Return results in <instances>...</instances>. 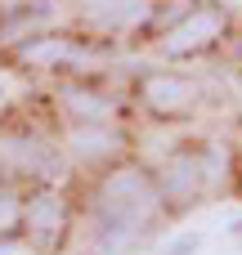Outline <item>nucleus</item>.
<instances>
[{
    "label": "nucleus",
    "mask_w": 242,
    "mask_h": 255,
    "mask_svg": "<svg viewBox=\"0 0 242 255\" xmlns=\"http://www.w3.org/2000/svg\"><path fill=\"white\" fill-rule=\"evenodd\" d=\"M99 206L112 215L108 224H130L139 211H148V175L139 166H117L99 188Z\"/></svg>",
    "instance_id": "f257e3e1"
},
{
    "label": "nucleus",
    "mask_w": 242,
    "mask_h": 255,
    "mask_svg": "<svg viewBox=\"0 0 242 255\" xmlns=\"http://www.w3.org/2000/svg\"><path fill=\"white\" fill-rule=\"evenodd\" d=\"M220 31H225V9L220 4H198L189 13H180V22L166 31V54H198Z\"/></svg>",
    "instance_id": "f03ea898"
},
{
    "label": "nucleus",
    "mask_w": 242,
    "mask_h": 255,
    "mask_svg": "<svg viewBox=\"0 0 242 255\" xmlns=\"http://www.w3.org/2000/svg\"><path fill=\"white\" fill-rule=\"evenodd\" d=\"M63 224H67V202H63V193L40 188V193L27 202V229H31V238H36L40 247H49V242L63 233Z\"/></svg>",
    "instance_id": "7ed1b4c3"
},
{
    "label": "nucleus",
    "mask_w": 242,
    "mask_h": 255,
    "mask_svg": "<svg viewBox=\"0 0 242 255\" xmlns=\"http://www.w3.org/2000/svg\"><path fill=\"white\" fill-rule=\"evenodd\" d=\"M144 103H148V112H157V117H175V112H184V108L193 103V85H189L184 76L157 72V76L144 81Z\"/></svg>",
    "instance_id": "20e7f679"
},
{
    "label": "nucleus",
    "mask_w": 242,
    "mask_h": 255,
    "mask_svg": "<svg viewBox=\"0 0 242 255\" xmlns=\"http://www.w3.org/2000/svg\"><path fill=\"white\" fill-rule=\"evenodd\" d=\"M202 184H207V175H202V161L198 157H175L166 166V175H162V193L171 202H193Z\"/></svg>",
    "instance_id": "39448f33"
},
{
    "label": "nucleus",
    "mask_w": 242,
    "mask_h": 255,
    "mask_svg": "<svg viewBox=\"0 0 242 255\" xmlns=\"http://www.w3.org/2000/svg\"><path fill=\"white\" fill-rule=\"evenodd\" d=\"M0 166L9 175H36V170H45V152L27 134H0Z\"/></svg>",
    "instance_id": "423d86ee"
},
{
    "label": "nucleus",
    "mask_w": 242,
    "mask_h": 255,
    "mask_svg": "<svg viewBox=\"0 0 242 255\" xmlns=\"http://www.w3.org/2000/svg\"><path fill=\"white\" fill-rule=\"evenodd\" d=\"M63 103H67L85 126H108V117H112V99H103V94H94V90H85V85H67V90H63Z\"/></svg>",
    "instance_id": "0eeeda50"
},
{
    "label": "nucleus",
    "mask_w": 242,
    "mask_h": 255,
    "mask_svg": "<svg viewBox=\"0 0 242 255\" xmlns=\"http://www.w3.org/2000/svg\"><path fill=\"white\" fill-rule=\"evenodd\" d=\"M67 148H72L76 157H112V152L121 148V139H117L108 126H76V130L67 134Z\"/></svg>",
    "instance_id": "6e6552de"
},
{
    "label": "nucleus",
    "mask_w": 242,
    "mask_h": 255,
    "mask_svg": "<svg viewBox=\"0 0 242 255\" xmlns=\"http://www.w3.org/2000/svg\"><path fill=\"white\" fill-rule=\"evenodd\" d=\"M81 4H85L90 18H99V22H126V18L139 13L144 0H81Z\"/></svg>",
    "instance_id": "1a4fd4ad"
},
{
    "label": "nucleus",
    "mask_w": 242,
    "mask_h": 255,
    "mask_svg": "<svg viewBox=\"0 0 242 255\" xmlns=\"http://www.w3.org/2000/svg\"><path fill=\"white\" fill-rule=\"evenodd\" d=\"M22 220H27V206H22L9 188H0V238H13V233L22 229Z\"/></svg>",
    "instance_id": "9d476101"
}]
</instances>
